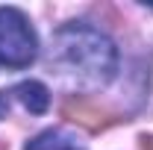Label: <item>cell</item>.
<instances>
[{
    "label": "cell",
    "instance_id": "obj_1",
    "mask_svg": "<svg viewBox=\"0 0 153 150\" xmlns=\"http://www.w3.org/2000/svg\"><path fill=\"white\" fill-rule=\"evenodd\" d=\"M50 68L71 88L94 91L115 76L118 50L109 36L91 24H65L50 41Z\"/></svg>",
    "mask_w": 153,
    "mask_h": 150
},
{
    "label": "cell",
    "instance_id": "obj_2",
    "mask_svg": "<svg viewBox=\"0 0 153 150\" xmlns=\"http://www.w3.org/2000/svg\"><path fill=\"white\" fill-rule=\"evenodd\" d=\"M38 53L36 33L27 15L12 6H0V65L27 68Z\"/></svg>",
    "mask_w": 153,
    "mask_h": 150
},
{
    "label": "cell",
    "instance_id": "obj_3",
    "mask_svg": "<svg viewBox=\"0 0 153 150\" xmlns=\"http://www.w3.org/2000/svg\"><path fill=\"white\" fill-rule=\"evenodd\" d=\"M12 103H18L21 109H27L30 115H44L47 106H50V91L41 82H36V79L18 82L9 91H0V118H6Z\"/></svg>",
    "mask_w": 153,
    "mask_h": 150
},
{
    "label": "cell",
    "instance_id": "obj_4",
    "mask_svg": "<svg viewBox=\"0 0 153 150\" xmlns=\"http://www.w3.org/2000/svg\"><path fill=\"white\" fill-rule=\"evenodd\" d=\"M62 115L68 118V121H74V124H82V127H88V130H100L106 121H103V109L91 103V100H85V97H68L65 103H62Z\"/></svg>",
    "mask_w": 153,
    "mask_h": 150
},
{
    "label": "cell",
    "instance_id": "obj_5",
    "mask_svg": "<svg viewBox=\"0 0 153 150\" xmlns=\"http://www.w3.org/2000/svg\"><path fill=\"white\" fill-rule=\"evenodd\" d=\"M27 150H85V147L65 130H44L27 144Z\"/></svg>",
    "mask_w": 153,
    "mask_h": 150
},
{
    "label": "cell",
    "instance_id": "obj_6",
    "mask_svg": "<svg viewBox=\"0 0 153 150\" xmlns=\"http://www.w3.org/2000/svg\"><path fill=\"white\" fill-rule=\"evenodd\" d=\"M141 150H153V138H144V144H141Z\"/></svg>",
    "mask_w": 153,
    "mask_h": 150
}]
</instances>
